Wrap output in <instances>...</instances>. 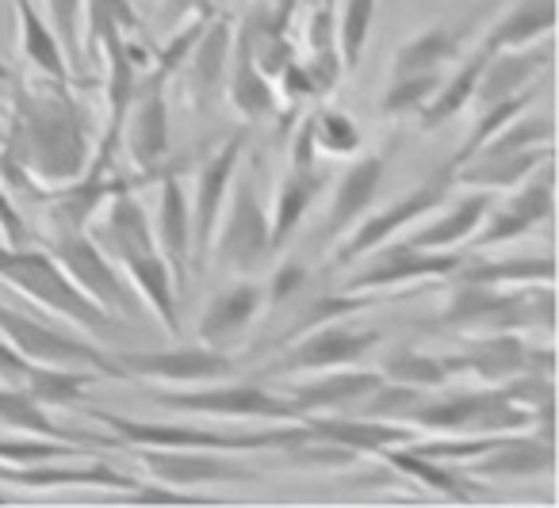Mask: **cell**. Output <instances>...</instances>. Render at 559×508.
<instances>
[{
  "label": "cell",
  "mask_w": 559,
  "mask_h": 508,
  "mask_svg": "<svg viewBox=\"0 0 559 508\" xmlns=\"http://www.w3.org/2000/svg\"><path fill=\"white\" fill-rule=\"evenodd\" d=\"M93 161V134L88 116L78 100L55 85L50 93L24 96L9 126V149L0 157V169L12 180L39 184V192L73 184Z\"/></svg>",
  "instance_id": "1"
},
{
  "label": "cell",
  "mask_w": 559,
  "mask_h": 508,
  "mask_svg": "<svg viewBox=\"0 0 559 508\" xmlns=\"http://www.w3.org/2000/svg\"><path fill=\"white\" fill-rule=\"evenodd\" d=\"M441 322L467 337L483 332H521V329H556V294L551 283L533 287H479L456 283L441 310Z\"/></svg>",
  "instance_id": "2"
},
{
  "label": "cell",
  "mask_w": 559,
  "mask_h": 508,
  "mask_svg": "<svg viewBox=\"0 0 559 508\" xmlns=\"http://www.w3.org/2000/svg\"><path fill=\"white\" fill-rule=\"evenodd\" d=\"M96 421L108 424L123 444L131 447H195V451H269V447H299L311 439L304 421H288V428H264V432H218L200 428V424H162V421H127L108 409H96Z\"/></svg>",
  "instance_id": "3"
},
{
  "label": "cell",
  "mask_w": 559,
  "mask_h": 508,
  "mask_svg": "<svg viewBox=\"0 0 559 508\" xmlns=\"http://www.w3.org/2000/svg\"><path fill=\"white\" fill-rule=\"evenodd\" d=\"M0 283H9L12 291H20L24 299L39 302L43 310H50L55 317H66L70 325L85 332H111L116 317L104 314L62 268L47 249H12L0 261Z\"/></svg>",
  "instance_id": "4"
},
{
  "label": "cell",
  "mask_w": 559,
  "mask_h": 508,
  "mask_svg": "<svg viewBox=\"0 0 559 508\" xmlns=\"http://www.w3.org/2000/svg\"><path fill=\"white\" fill-rule=\"evenodd\" d=\"M411 428L437 436H502V432L533 428V413L506 398L502 386H483L464 394H429L411 413Z\"/></svg>",
  "instance_id": "5"
},
{
  "label": "cell",
  "mask_w": 559,
  "mask_h": 508,
  "mask_svg": "<svg viewBox=\"0 0 559 508\" xmlns=\"http://www.w3.org/2000/svg\"><path fill=\"white\" fill-rule=\"evenodd\" d=\"M0 332L9 337V344L16 348L27 363L81 367V371H93L96 378H127L116 352H104L93 340L62 332L58 325L43 322V317H32V314H20V310L4 306V302H0Z\"/></svg>",
  "instance_id": "6"
},
{
  "label": "cell",
  "mask_w": 559,
  "mask_h": 508,
  "mask_svg": "<svg viewBox=\"0 0 559 508\" xmlns=\"http://www.w3.org/2000/svg\"><path fill=\"white\" fill-rule=\"evenodd\" d=\"M456 188V165L444 161L441 169H433L426 180H421L418 188H414L411 195H403V199L388 203L383 210H368L365 218H360L357 226L349 230V238L337 245L334 261L337 264H357L365 261L368 253H372L376 245H383V241H391L395 233H406L414 222H421V218L429 215V210H437V203L449 199V192Z\"/></svg>",
  "instance_id": "7"
},
{
  "label": "cell",
  "mask_w": 559,
  "mask_h": 508,
  "mask_svg": "<svg viewBox=\"0 0 559 508\" xmlns=\"http://www.w3.org/2000/svg\"><path fill=\"white\" fill-rule=\"evenodd\" d=\"M162 409L195 416H226V421H299V409L284 394L257 383L203 386V390H157L150 394Z\"/></svg>",
  "instance_id": "8"
},
{
  "label": "cell",
  "mask_w": 559,
  "mask_h": 508,
  "mask_svg": "<svg viewBox=\"0 0 559 508\" xmlns=\"http://www.w3.org/2000/svg\"><path fill=\"white\" fill-rule=\"evenodd\" d=\"M464 261L460 249H418L411 241H383L368 253V264L345 279V291H403L426 279H449Z\"/></svg>",
  "instance_id": "9"
},
{
  "label": "cell",
  "mask_w": 559,
  "mask_h": 508,
  "mask_svg": "<svg viewBox=\"0 0 559 508\" xmlns=\"http://www.w3.org/2000/svg\"><path fill=\"white\" fill-rule=\"evenodd\" d=\"M47 253L58 261V268L111 317H127L134 310L131 283L123 279V271L100 253L88 233H66V238H50Z\"/></svg>",
  "instance_id": "10"
},
{
  "label": "cell",
  "mask_w": 559,
  "mask_h": 508,
  "mask_svg": "<svg viewBox=\"0 0 559 508\" xmlns=\"http://www.w3.org/2000/svg\"><path fill=\"white\" fill-rule=\"evenodd\" d=\"M380 348V332L360 329L349 317L345 322H330L319 329L304 332V337L288 340L280 360L272 363V375H311V371H330V367H353L368 352Z\"/></svg>",
  "instance_id": "11"
},
{
  "label": "cell",
  "mask_w": 559,
  "mask_h": 508,
  "mask_svg": "<svg viewBox=\"0 0 559 508\" xmlns=\"http://www.w3.org/2000/svg\"><path fill=\"white\" fill-rule=\"evenodd\" d=\"M226 215H218L211 253L234 271H257L272 256L269 241V210L261 207L249 184H234L226 195Z\"/></svg>",
  "instance_id": "12"
},
{
  "label": "cell",
  "mask_w": 559,
  "mask_h": 508,
  "mask_svg": "<svg viewBox=\"0 0 559 508\" xmlns=\"http://www.w3.org/2000/svg\"><path fill=\"white\" fill-rule=\"evenodd\" d=\"M551 203H556V177H551V161H548L528 180L513 184L510 192H506L502 207L487 210V218L479 222V230L472 233L467 245L498 249V245H510V241L525 238V233H533L540 222H548Z\"/></svg>",
  "instance_id": "13"
},
{
  "label": "cell",
  "mask_w": 559,
  "mask_h": 508,
  "mask_svg": "<svg viewBox=\"0 0 559 508\" xmlns=\"http://www.w3.org/2000/svg\"><path fill=\"white\" fill-rule=\"evenodd\" d=\"M116 360L127 378H146V383H218V378L234 375V360L215 344L116 352Z\"/></svg>",
  "instance_id": "14"
},
{
  "label": "cell",
  "mask_w": 559,
  "mask_h": 508,
  "mask_svg": "<svg viewBox=\"0 0 559 508\" xmlns=\"http://www.w3.org/2000/svg\"><path fill=\"white\" fill-rule=\"evenodd\" d=\"M241 154H246V131L230 134L207 161L200 165V177H195V199L188 203L192 210V261L203 264L211 253V238H215L218 215L226 207V195L234 188V177H238Z\"/></svg>",
  "instance_id": "15"
},
{
  "label": "cell",
  "mask_w": 559,
  "mask_h": 508,
  "mask_svg": "<svg viewBox=\"0 0 559 508\" xmlns=\"http://www.w3.org/2000/svg\"><path fill=\"white\" fill-rule=\"evenodd\" d=\"M230 43H234V27L211 12L203 32L195 35L192 50H188L185 62H180V70H177V77L185 81V100L192 104L195 111H211L218 100H223L226 65H230Z\"/></svg>",
  "instance_id": "16"
},
{
  "label": "cell",
  "mask_w": 559,
  "mask_h": 508,
  "mask_svg": "<svg viewBox=\"0 0 559 508\" xmlns=\"http://www.w3.org/2000/svg\"><path fill=\"white\" fill-rule=\"evenodd\" d=\"M139 462L154 482L180 485V489H200L218 482H249L257 477L241 462L226 459L223 451H195V447H139Z\"/></svg>",
  "instance_id": "17"
},
{
  "label": "cell",
  "mask_w": 559,
  "mask_h": 508,
  "mask_svg": "<svg viewBox=\"0 0 559 508\" xmlns=\"http://www.w3.org/2000/svg\"><path fill=\"white\" fill-rule=\"evenodd\" d=\"M150 226H154L157 253L169 264L173 287L180 294L188 287V264H192V210H188V195L177 172L157 177V215Z\"/></svg>",
  "instance_id": "18"
},
{
  "label": "cell",
  "mask_w": 559,
  "mask_h": 508,
  "mask_svg": "<svg viewBox=\"0 0 559 508\" xmlns=\"http://www.w3.org/2000/svg\"><path fill=\"white\" fill-rule=\"evenodd\" d=\"M304 424L314 439L342 447V451H349L353 459H357V455H376V459H380L383 451H391V447H399V444H411V439L418 436V428H411V424L380 421V416H365V413L304 416Z\"/></svg>",
  "instance_id": "19"
},
{
  "label": "cell",
  "mask_w": 559,
  "mask_h": 508,
  "mask_svg": "<svg viewBox=\"0 0 559 508\" xmlns=\"http://www.w3.org/2000/svg\"><path fill=\"white\" fill-rule=\"evenodd\" d=\"M383 383L380 371H365V367H330V371H311V378L296 383L288 390V401L299 409V421L304 416H322V413H345L353 409L360 398L376 390Z\"/></svg>",
  "instance_id": "20"
},
{
  "label": "cell",
  "mask_w": 559,
  "mask_h": 508,
  "mask_svg": "<svg viewBox=\"0 0 559 508\" xmlns=\"http://www.w3.org/2000/svg\"><path fill=\"white\" fill-rule=\"evenodd\" d=\"M556 470V444L536 436L533 428L506 432L490 451L464 462V474L472 477H548Z\"/></svg>",
  "instance_id": "21"
},
{
  "label": "cell",
  "mask_w": 559,
  "mask_h": 508,
  "mask_svg": "<svg viewBox=\"0 0 559 508\" xmlns=\"http://www.w3.org/2000/svg\"><path fill=\"white\" fill-rule=\"evenodd\" d=\"M452 375H475L479 383L498 386L533 371V344L521 340V332H483L467 337L464 355H449Z\"/></svg>",
  "instance_id": "22"
},
{
  "label": "cell",
  "mask_w": 559,
  "mask_h": 508,
  "mask_svg": "<svg viewBox=\"0 0 559 508\" xmlns=\"http://www.w3.org/2000/svg\"><path fill=\"white\" fill-rule=\"evenodd\" d=\"M330 184V177L319 169V165H292L284 180L276 184V199H272L269 210V241H272V253L284 249L292 241V233L299 230V222L307 218L311 203L322 195V188Z\"/></svg>",
  "instance_id": "23"
},
{
  "label": "cell",
  "mask_w": 559,
  "mask_h": 508,
  "mask_svg": "<svg viewBox=\"0 0 559 508\" xmlns=\"http://www.w3.org/2000/svg\"><path fill=\"white\" fill-rule=\"evenodd\" d=\"M548 65H551L548 47L544 50H521V47L495 50V55L487 58V65H483L472 104L483 108V104H498V100H510V96L533 93V81L540 77V70H548Z\"/></svg>",
  "instance_id": "24"
},
{
  "label": "cell",
  "mask_w": 559,
  "mask_h": 508,
  "mask_svg": "<svg viewBox=\"0 0 559 508\" xmlns=\"http://www.w3.org/2000/svg\"><path fill=\"white\" fill-rule=\"evenodd\" d=\"M226 100L238 111L241 119H264L276 111L280 93L269 77L261 73V65L253 62V50H249V39L234 27V43H230V65H226Z\"/></svg>",
  "instance_id": "25"
},
{
  "label": "cell",
  "mask_w": 559,
  "mask_h": 508,
  "mask_svg": "<svg viewBox=\"0 0 559 508\" xmlns=\"http://www.w3.org/2000/svg\"><path fill=\"white\" fill-rule=\"evenodd\" d=\"M383 161L380 154H368V157H357V161L345 169V177L337 180V192H334V203H330V215H326V233L330 238H345L360 218L372 210V199L383 184Z\"/></svg>",
  "instance_id": "26"
},
{
  "label": "cell",
  "mask_w": 559,
  "mask_h": 508,
  "mask_svg": "<svg viewBox=\"0 0 559 508\" xmlns=\"http://www.w3.org/2000/svg\"><path fill=\"white\" fill-rule=\"evenodd\" d=\"M264 310V283L253 279H238L226 291H218L215 299L203 306L200 314V340L203 344L223 348L226 340H234L238 332L249 329V322H257V314Z\"/></svg>",
  "instance_id": "27"
},
{
  "label": "cell",
  "mask_w": 559,
  "mask_h": 508,
  "mask_svg": "<svg viewBox=\"0 0 559 508\" xmlns=\"http://www.w3.org/2000/svg\"><path fill=\"white\" fill-rule=\"evenodd\" d=\"M123 268L127 283H131L134 299H142L150 306V314L165 325V332L177 337L180 332V314H177V287H173V271L165 264V256L157 249H146V253H131L116 264Z\"/></svg>",
  "instance_id": "28"
},
{
  "label": "cell",
  "mask_w": 559,
  "mask_h": 508,
  "mask_svg": "<svg viewBox=\"0 0 559 508\" xmlns=\"http://www.w3.org/2000/svg\"><path fill=\"white\" fill-rule=\"evenodd\" d=\"M0 477L24 489H66V485H100V489H131V477L116 474L100 462H70V459H47L35 467H0Z\"/></svg>",
  "instance_id": "29"
},
{
  "label": "cell",
  "mask_w": 559,
  "mask_h": 508,
  "mask_svg": "<svg viewBox=\"0 0 559 508\" xmlns=\"http://www.w3.org/2000/svg\"><path fill=\"white\" fill-rule=\"evenodd\" d=\"M460 47H464L460 27L437 24L429 32H418L395 50L391 77H444V70L460 58Z\"/></svg>",
  "instance_id": "30"
},
{
  "label": "cell",
  "mask_w": 559,
  "mask_h": 508,
  "mask_svg": "<svg viewBox=\"0 0 559 508\" xmlns=\"http://www.w3.org/2000/svg\"><path fill=\"white\" fill-rule=\"evenodd\" d=\"M452 283H479V287H533L556 283V261L551 256H510V261H483L467 256L452 271Z\"/></svg>",
  "instance_id": "31"
},
{
  "label": "cell",
  "mask_w": 559,
  "mask_h": 508,
  "mask_svg": "<svg viewBox=\"0 0 559 508\" xmlns=\"http://www.w3.org/2000/svg\"><path fill=\"white\" fill-rule=\"evenodd\" d=\"M548 161H551V146L518 149V154H498V157H472V161L456 165V184L479 188V192H510L513 184L528 180Z\"/></svg>",
  "instance_id": "32"
},
{
  "label": "cell",
  "mask_w": 559,
  "mask_h": 508,
  "mask_svg": "<svg viewBox=\"0 0 559 508\" xmlns=\"http://www.w3.org/2000/svg\"><path fill=\"white\" fill-rule=\"evenodd\" d=\"M490 203H495V192L472 188V192H467L460 203H452L441 218H433V222H426V226L414 222V233L403 241H411V245H418V249H460L464 241H472L475 230H479Z\"/></svg>",
  "instance_id": "33"
},
{
  "label": "cell",
  "mask_w": 559,
  "mask_h": 508,
  "mask_svg": "<svg viewBox=\"0 0 559 508\" xmlns=\"http://www.w3.org/2000/svg\"><path fill=\"white\" fill-rule=\"evenodd\" d=\"M556 24V0H513L510 9L495 20L487 39L479 43L483 50H510V47H533L536 39L551 32Z\"/></svg>",
  "instance_id": "34"
},
{
  "label": "cell",
  "mask_w": 559,
  "mask_h": 508,
  "mask_svg": "<svg viewBox=\"0 0 559 508\" xmlns=\"http://www.w3.org/2000/svg\"><path fill=\"white\" fill-rule=\"evenodd\" d=\"M16 20H20V50L24 58L55 85H66L70 81V62H66V50L58 43L55 27H50L47 16L35 12L32 0H16Z\"/></svg>",
  "instance_id": "35"
},
{
  "label": "cell",
  "mask_w": 559,
  "mask_h": 508,
  "mask_svg": "<svg viewBox=\"0 0 559 508\" xmlns=\"http://www.w3.org/2000/svg\"><path fill=\"white\" fill-rule=\"evenodd\" d=\"M487 58H490V50L475 47V55H467V62H460L456 73H444L437 93L429 96V104L418 111L421 131H433V126L449 123V119H456L460 111L475 100V85H479V73H483V65H487Z\"/></svg>",
  "instance_id": "36"
},
{
  "label": "cell",
  "mask_w": 559,
  "mask_h": 508,
  "mask_svg": "<svg viewBox=\"0 0 559 508\" xmlns=\"http://www.w3.org/2000/svg\"><path fill=\"white\" fill-rule=\"evenodd\" d=\"M388 467H395L399 474H406V477H414V482H421L426 489H433V493H441V497H456V500H464V497H472V485H467V474L460 467H452V462H441V459H429V455H421V451H414L411 444H399V447H391V451H383L380 455Z\"/></svg>",
  "instance_id": "37"
},
{
  "label": "cell",
  "mask_w": 559,
  "mask_h": 508,
  "mask_svg": "<svg viewBox=\"0 0 559 508\" xmlns=\"http://www.w3.org/2000/svg\"><path fill=\"white\" fill-rule=\"evenodd\" d=\"M93 371H81V367H47V363H32L24 378V390L39 401L43 409H70L81 406L93 386Z\"/></svg>",
  "instance_id": "38"
},
{
  "label": "cell",
  "mask_w": 559,
  "mask_h": 508,
  "mask_svg": "<svg viewBox=\"0 0 559 508\" xmlns=\"http://www.w3.org/2000/svg\"><path fill=\"white\" fill-rule=\"evenodd\" d=\"M139 32V12L131 0H81V50L100 55V43L108 35Z\"/></svg>",
  "instance_id": "39"
},
{
  "label": "cell",
  "mask_w": 559,
  "mask_h": 508,
  "mask_svg": "<svg viewBox=\"0 0 559 508\" xmlns=\"http://www.w3.org/2000/svg\"><path fill=\"white\" fill-rule=\"evenodd\" d=\"M376 0H342L334 4V47L345 73H353L365 58L368 35H372Z\"/></svg>",
  "instance_id": "40"
},
{
  "label": "cell",
  "mask_w": 559,
  "mask_h": 508,
  "mask_svg": "<svg viewBox=\"0 0 559 508\" xmlns=\"http://www.w3.org/2000/svg\"><path fill=\"white\" fill-rule=\"evenodd\" d=\"M372 294L365 291H342V294H311V299L304 302V310H299L296 317H292V325L284 329V344L296 337H304V332L319 329V325H330V322H345V317L360 314V310L372 306Z\"/></svg>",
  "instance_id": "41"
},
{
  "label": "cell",
  "mask_w": 559,
  "mask_h": 508,
  "mask_svg": "<svg viewBox=\"0 0 559 508\" xmlns=\"http://www.w3.org/2000/svg\"><path fill=\"white\" fill-rule=\"evenodd\" d=\"M0 424L12 432H32V436H55V439H73L78 444L81 436H70L66 428H58L55 416L24 390V386H4L0 383Z\"/></svg>",
  "instance_id": "42"
},
{
  "label": "cell",
  "mask_w": 559,
  "mask_h": 508,
  "mask_svg": "<svg viewBox=\"0 0 559 508\" xmlns=\"http://www.w3.org/2000/svg\"><path fill=\"white\" fill-rule=\"evenodd\" d=\"M380 375L388 383H403V386H421V390H441L449 386L452 367H449V355H421V352H395L383 360Z\"/></svg>",
  "instance_id": "43"
},
{
  "label": "cell",
  "mask_w": 559,
  "mask_h": 508,
  "mask_svg": "<svg viewBox=\"0 0 559 508\" xmlns=\"http://www.w3.org/2000/svg\"><path fill=\"white\" fill-rule=\"evenodd\" d=\"M81 455H85V447H73V439L32 436V432L0 439V467H35L47 459H81Z\"/></svg>",
  "instance_id": "44"
},
{
  "label": "cell",
  "mask_w": 559,
  "mask_h": 508,
  "mask_svg": "<svg viewBox=\"0 0 559 508\" xmlns=\"http://www.w3.org/2000/svg\"><path fill=\"white\" fill-rule=\"evenodd\" d=\"M533 104V93H521V96H510V100H498V104H483L479 111H475V126L467 131L464 146L452 154V165H464L467 157L475 154V149L483 146V142L490 138V134H498L506 123H510L513 116H521V111Z\"/></svg>",
  "instance_id": "45"
},
{
  "label": "cell",
  "mask_w": 559,
  "mask_h": 508,
  "mask_svg": "<svg viewBox=\"0 0 559 508\" xmlns=\"http://www.w3.org/2000/svg\"><path fill=\"white\" fill-rule=\"evenodd\" d=\"M311 119V138H314V149L330 157H349L360 149V126L353 123L345 111H334V108H319Z\"/></svg>",
  "instance_id": "46"
},
{
  "label": "cell",
  "mask_w": 559,
  "mask_h": 508,
  "mask_svg": "<svg viewBox=\"0 0 559 508\" xmlns=\"http://www.w3.org/2000/svg\"><path fill=\"white\" fill-rule=\"evenodd\" d=\"M307 283V268L299 261H284L276 268V276L264 283V306H280V302L296 299Z\"/></svg>",
  "instance_id": "47"
},
{
  "label": "cell",
  "mask_w": 559,
  "mask_h": 508,
  "mask_svg": "<svg viewBox=\"0 0 559 508\" xmlns=\"http://www.w3.org/2000/svg\"><path fill=\"white\" fill-rule=\"evenodd\" d=\"M0 233H4V245H12V249L27 245V222L16 210V203H12V195L4 184H0Z\"/></svg>",
  "instance_id": "48"
},
{
  "label": "cell",
  "mask_w": 559,
  "mask_h": 508,
  "mask_svg": "<svg viewBox=\"0 0 559 508\" xmlns=\"http://www.w3.org/2000/svg\"><path fill=\"white\" fill-rule=\"evenodd\" d=\"M215 12V0H162V24L180 27L192 16H211Z\"/></svg>",
  "instance_id": "49"
},
{
  "label": "cell",
  "mask_w": 559,
  "mask_h": 508,
  "mask_svg": "<svg viewBox=\"0 0 559 508\" xmlns=\"http://www.w3.org/2000/svg\"><path fill=\"white\" fill-rule=\"evenodd\" d=\"M27 371H32V363H27L24 355L9 344V337L0 332V383H4V386H24Z\"/></svg>",
  "instance_id": "50"
},
{
  "label": "cell",
  "mask_w": 559,
  "mask_h": 508,
  "mask_svg": "<svg viewBox=\"0 0 559 508\" xmlns=\"http://www.w3.org/2000/svg\"><path fill=\"white\" fill-rule=\"evenodd\" d=\"M299 4H304V0H276V4H272V24L280 27V32H292V16H296L299 12Z\"/></svg>",
  "instance_id": "51"
},
{
  "label": "cell",
  "mask_w": 559,
  "mask_h": 508,
  "mask_svg": "<svg viewBox=\"0 0 559 508\" xmlns=\"http://www.w3.org/2000/svg\"><path fill=\"white\" fill-rule=\"evenodd\" d=\"M9 253H12V245H4V241H0V261H4Z\"/></svg>",
  "instance_id": "52"
},
{
  "label": "cell",
  "mask_w": 559,
  "mask_h": 508,
  "mask_svg": "<svg viewBox=\"0 0 559 508\" xmlns=\"http://www.w3.org/2000/svg\"><path fill=\"white\" fill-rule=\"evenodd\" d=\"M0 500H9V489H0Z\"/></svg>",
  "instance_id": "53"
}]
</instances>
